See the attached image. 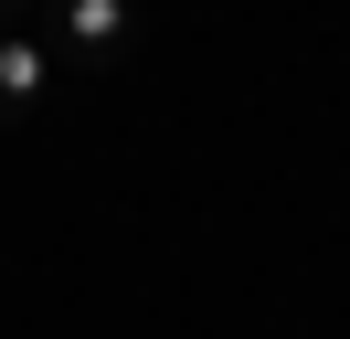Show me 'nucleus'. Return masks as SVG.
<instances>
[{
    "label": "nucleus",
    "instance_id": "nucleus-3",
    "mask_svg": "<svg viewBox=\"0 0 350 339\" xmlns=\"http://www.w3.org/2000/svg\"><path fill=\"white\" fill-rule=\"evenodd\" d=\"M22 11H32V0H0V32H11V21H22Z\"/></svg>",
    "mask_w": 350,
    "mask_h": 339
},
{
    "label": "nucleus",
    "instance_id": "nucleus-1",
    "mask_svg": "<svg viewBox=\"0 0 350 339\" xmlns=\"http://www.w3.org/2000/svg\"><path fill=\"white\" fill-rule=\"evenodd\" d=\"M32 21H43L53 64H107L138 32V0H32Z\"/></svg>",
    "mask_w": 350,
    "mask_h": 339
},
{
    "label": "nucleus",
    "instance_id": "nucleus-2",
    "mask_svg": "<svg viewBox=\"0 0 350 339\" xmlns=\"http://www.w3.org/2000/svg\"><path fill=\"white\" fill-rule=\"evenodd\" d=\"M53 74H64V64H53V42H43V21H11V32H0V138H11V127L32 117V106L53 96Z\"/></svg>",
    "mask_w": 350,
    "mask_h": 339
}]
</instances>
